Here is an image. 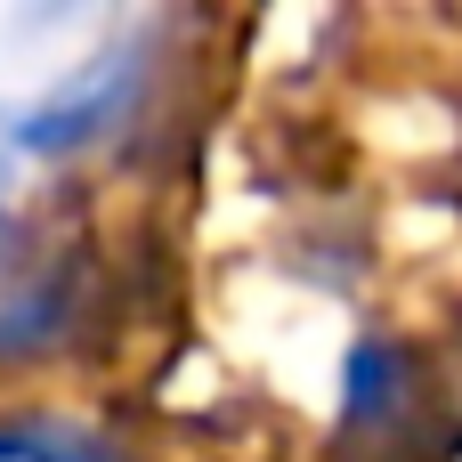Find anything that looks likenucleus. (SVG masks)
I'll return each mask as SVG.
<instances>
[{"label": "nucleus", "mask_w": 462, "mask_h": 462, "mask_svg": "<svg viewBox=\"0 0 462 462\" xmlns=\"http://www.w3.org/2000/svg\"><path fill=\"white\" fill-rule=\"evenodd\" d=\"M0 187H8V162H0Z\"/></svg>", "instance_id": "7ed1b4c3"}, {"label": "nucleus", "mask_w": 462, "mask_h": 462, "mask_svg": "<svg viewBox=\"0 0 462 462\" xmlns=\"http://www.w3.org/2000/svg\"><path fill=\"white\" fill-rule=\"evenodd\" d=\"M130 81H138V65H130V57H106L89 81L41 97V106H24V114H16V146H41V154H49V146H81V138H97L106 122H122Z\"/></svg>", "instance_id": "f257e3e1"}, {"label": "nucleus", "mask_w": 462, "mask_h": 462, "mask_svg": "<svg viewBox=\"0 0 462 462\" xmlns=\"http://www.w3.org/2000/svg\"><path fill=\"white\" fill-rule=\"evenodd\" d=\"M0 462H114V455L65 422H16V430H0Z\"/></svg>", "instance_id": "f03ea898"}]
</instances>
